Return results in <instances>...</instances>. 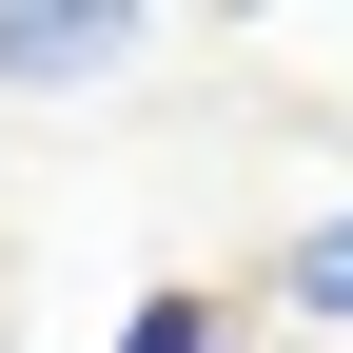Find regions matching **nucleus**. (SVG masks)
<instances>
[{"label": "nucleus", "mask_w": 353, "mask_h": 353, "mask_svg": "<svg viewBox=\"0 0 353 353\" xmlns=\"http://www.w3.org/2000/svg\"><path fill=\"white\" fill-rule=\"evenodd\" d=\"M157 20H0V79L20 99H99V79H138Z\"/></svg>", "instance_id": "1"}, {"label": "nucleus", "mask_w": 353, "mask_h": 353, "mask_svg": "<svg viewBox=\"0 0 353 353\" xmlns=\"http://www.w3.org/2000/svg\"><path fill=\"white\" fill-rule=\"evenodd\" d=\"M275 314H314V334H353V196L275 236Z\"/></svg>", "instance_id": "2"}, {"label": "nucleus", "mask_w": 353, "mask_h": 353, "mask_svg": "<svg viewBox=\"0 0 353 353\" xmlns=\"http://www.w3.org/2000/svg\"><path fill=\"white\" fill-rule=\"evenodd\" d=\"M99 353H255V334H236V314H216V294H138V314H118Z\"/></svg>", "instance_id": "3"}]
</instances>
